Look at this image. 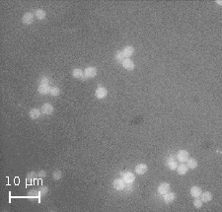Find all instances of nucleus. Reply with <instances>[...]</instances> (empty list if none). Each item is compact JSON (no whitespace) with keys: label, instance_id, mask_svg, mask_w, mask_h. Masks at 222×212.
<instances>
[{"label":"nucleus","instance_id":"f257e3e1","mask_svg":"<svg viewBox=\"0 0 222 212\" xmlns=\"http://www.w3.org/2000/svg\"><path fill=\"white\" fill-rule=\"evenodd\" d=\"M121 178H123L125 185H130V183H133V182L135 181V176L131 172L121 173Z\"/></svg>","mask_w":222,"mask_h":212},{"label":"nucleus","instance_id":"f03ea898","mask_svg":"<svg viewBox=\"0 0 222 212\" xmlns=\"http://www.w3.org/2000/svg\"><path fill=\"white\" fill-rule=\"evenodd\" d=\"M34 18H35V14L31 12H27L23 15L22 23L24 25H31L34 23Z\"/></svg>","mask_w":222,"mask_h":212},{"label":"nucleus","instance_id":"7ed1b4c3","mask_svg":"<svg viewBox=\"0 0 222 212\" xmlns=\"http://www.w3.org/2000/svg\"><path fill=\"white\" fill-rule=\"evenodd\" d=\"M97 73H98L97 69L93 66L86 67L84 70V75L87 77V78H94V77L97 75Z\"/></svg>","mask_w":222,"mask_h":212},{"label":"nucleus","instance_id":"20e7f679","mask_svg":"<svg viewBox=\"0 0 222 212\" xmlns=\"http://www.w3.org/2000/svg\"><path fill=\"white\" fill-rule=\"evenodd\" d=\"M121 65H123V67H124V69L128 70V71H131V70H133L134 67H135L134 62L132 61L130 58H124V60H123V62H121Z\"/></svg>","mask_w":222,"mask_h":212},{"label":"nucleus","instance_id":"39448f33","mask_svg":"<svg viewBox=\"0 0 222 212\" xmlns=\"http://www.w3.org/2000/svg\"><path fill=\"white\" fill-rule=\"evenodd\" d=\"M107 95H108V90H107L106 88H104V87L99 86L95 91V96H96V98H98V99L106 98Z\"/></svg>","mask_w":222,"mask_h":212},{"label":"nucleus","instance_id":"423d86ee","mask_svg":"<svg viewBox=\"0 0 222 212\" xmlns=\"http://www.w3.org/2000/svg\"><path fill=\"white\" fill-rule=\"evenodd\" d=\"M189 157V153L187 151V150H180L177 153V159L182 163H184V162H187V160Z\"/></svg>","mask_w":222,"mask_h":212},{"label":"nucleus","instance_id":"0eeeda50","mask_svg":"<svg viewBox=\"0 0 222 212\" xmlns=\"http://www.w3.org/2000/svg\"><path fill=\"white\" fill-rule=\"evenodd\" d=\"M113 186L116 190H124L125 186V183L123 179H116L113 182Z\"/></svg>","mask_w":222,"mask_h":212},{"label":"nucleus","instance_id":"6e6552de","mask_svg":"<svg viewBox=\"0 0 222 212\" xmlns=\"http://www.w3.org/2000/svg\"><path fill=\"white\" fill-rule=\"evenodd\" d=\"M166 166L170 170H172V171H175V170L177 169V167H178L177 162H176V160H175V158L173 156H169V157L167 158V160H166Z\"/></svg>","mask_w":222,"mask_h":212},{"label":"nucleus","instance_id":"1a4fd4ad","mask_svg":"<svg viewBox=\"0 0 222 212\" xmlns=\"http://www.w3.org/2000/svg\"><path fill=\"white\" fill-rule=\"evenodd\" d=\"M42 114V111H41L40 109L35 108V109H32L31 111L29 112V116H30L31 119L35 121V119L40 118V116H41Z\"/></svg>","mask_w":222,"mask_h":212},{"label":"nucleus","instance_id":"9d476101","mask_svg":"<svg viewBox=\"0 0 222 212\" xmlns=\"http://www.w3.org/2000/svg\"><path fill=\"white\" fill-rule=\"evenodd\" d=\"M121 52H123L124 58H130V56L134 54V48L131 47V45H127V47L124 48Z\"/></svg>","mask_w":222,"mask_h":212},{"label":"nucleus","instance_id":"9b49d317","mask_svg":"<svg viewBox=\"0 0 222 212\" xmlns=\"http://www.w3.org/2000/svg\"><path fill=\"white\" fill-rule=\"evenodd\" d=\"M170 189H171V186H170V185L168 183H161V185L158 186V189H157V192H158V193L159 194H165V193H167V192H170Z\"/></svg>","mask_w":222,"mask_h":212},{"label":"nucleus","instance_id":"f8f14e48","mask_svg":"<svg viewBox=\"0 0 222 212\" xmlns=\"http://www.w3.org/2000/svg\"><path fill=\"white\" fill-rule=\"evenodd\" d=\"M41 111H42V112L44 115H52V112H53V107H52V104H49V103H45V104H44L42 106V109H41Z\"/></svg>","mask_w":222,"mask_h":212},{"label":"nucleus","instance_id":"ddd939ff","mask_svg":"<svg viewBox=\"0 0 222 212\" xmlns=\"http://www.w3.org/2000/svg\"><path fill=\"white\" fill-rule=\"evenodd\" d=\"M147 171H148V167L146 164L140 163V164L136 165V167H135V173H136L137 175H143Z\"/></svg>","mask_w":222,"mask_h":212},{"label":"nucleus","instance_id":"4468645a","mask_svg":"<svg viewBox=\"0 0 222 212\" xmlns=\"http://www.w3.org/2000/svg\"><path fill=\"white\" fill-rule=\"evenodd\" d=\"M200 199H202V202H209V201L212 200L213 196H212V193L210 192H202L200 194Z\"/></svg>","mask_w":222,"mask_h":212},{"label":"nucleus","instance_id":"2eb2a0df","mask_svg":"<svg viewBox=\"0 0 222 212\" xmlns=\"http://www.w3.org/2000/svg\"><path fill=\"white\" fill-rule=\"evenodd\" d=\"M38 91L41 95H46L49 93V91H51V87H49V85L40 84L38 87Z\"/></svg>","mask_w":222,"mask_h":212},{"label":"nucleus","instance_id":"dca6fc26","mask_svg":"<svg viewBox=\"0 0 222 212\" xmlns=\"http://www.w3.org/2000/svg\"><path fill=\"white\" fill-rule=\"evenodd\" d=\"M176 171H177V173H178V174L180 175V176H185V175L188 173L189 168H188V166L186 165V164L182 163L181 165H179L178 167H177Z\"/></svg>","mask_w":222,"mask_h":212},{"label":"nucleus","instance_id":"f3484780","mask_svg":"<svg viewBox=\"0 0 222 212\" xmlns=\"http://www.w3.org/2000/svg\"><path fill=\"white\" fill-rule=\"evenodd\" d=\"M176 198V194L174 192H167L165 194H163V199L165 201V203H171L173 202Z\"/></svg>","mask_w":222,"mask_h":212},{"label":"nucleus","instance_id":"a211bd4d","mask_svg":"<svg viewBox=\"0 0 222 212\" xmlns=\"http://www.w3.org/2000/svg\"><path fill=\"white\" fill-rule=\"evenodd\" d=\"M202 189L199 188V186H192V189H191V195L192 196V197H199L200 196V194H202Z\"/></svg>","mask_w":222,"mask_h":212},{"label":"nucleus","instance_id":"6ab92c4d","mask_svg":"<svg viewBox=\"0 0 222 212\" xmlns=\"http://www.w3.org/2000/svg\"><path fill=\"white\" fill-rule=\"evenodd\" d=\"M187 166H188V168L189 169H192V170H194V169H196L198 168V166H199V164H198V161L195 160V159H194V158H191V159H188L187 160Z\"/></svg>","mask_w":222,"mask_h":212},{"label":"nucleus","instance_id":"aec40b11","mask_svg":"<svg viewBox=\"0 0 222 212\" xmlns=\"http://www.w3.org/2000/svg\"><path fill=\"white\" fill-rule=\"evenodd\" d=\"M35 17L39 20H44L46 17V13L45 10L42 9H38L35 11Z\"/></svg>","mask_w":222,"mask_h":212},{"label":"nucleus","instance_id":"412c9836","mask_svg":"<svg viewBox=\"0 0 222 212\" xmlns=\"http://www.w3.org/2000/svg\"><path fill=\"white\" fill-rule=\"evenodd\" d=\"M72 76L74 78H77V79H81L82 77L84 76V72L82 71L80 68H74L72 70Z\"/></svg>","mask_w":222,"mask_h":212},{"label":"nucleus","instance_id":"4be33fe9","mask_svg":"<svg viewBox=\"0 0 222 212\" xmlns=\"http://www.w3.org/2000/svg\"><path fill=\"white\" fill-rule=\"evenodd\" d=\"M114 59H116L117 62H119V63L123 62V60L124 59V56L123 54V52H121V51H117L116 54H114Z\"/></svg>","mask_w":222,"mask_h":212},{"label":"nucleus","instance_id":"5701e85b","mask_svg":"<svg viewBox=\"0 0 222 212\" xmlns=\"http://www.w3.org/2000/svg\"><path fill=\"white\" fill-rule=\"evenodd\" d=\"M62 178V172L59 171V170H56V171L53 172L52 174V179L55 180V181H59L60 179Z\"/></svg>","mask_w":222,"mask_h":212},{"label":"nucleus","instance_id":"b1692460","mask_svg":"<svg viewBox=\"0 0 222 212\" xmlns=\"http://www.w3.org/2000/svg\"><path fill=\"white\" fill-rule=\"evenodd\" d=\"M59 93H60V90H59L58 87H56V86L51 87V91H49V94H51L52 96L56 97V96H58Z\"/></svg>","mask_w":222,"mask_h":212},{"label":"nucleus","instance_id":"393cba45","mask_svg":"<svg viewBox=\"0 0 222 212\" xmlns=\"http://www.w3.org/2000/svg\"><path fill=\"white\" fill-rule=\"evenodd\" d=\"M192 203H194V206L195 208H198V209H199V208H202V204H203V202L202 201V199L199 198V197H195V200H194V202H192Z\"/></svg>","mask_w":222,"mask_h":212},{"label":"nucleus","instance_id":"a878e982","mask_svg":"<svg viewBox=\"0 0 222 212\" xmlns=\"http://www.w3.org/2000/svg\"><path fill=\"white\" fill-rule=\"evenodd\" d=\"M51 78L48 76H42L40 79V84H45V85H49L51 84Z\"/></svg>","mask_w":222,"mask_h":212},{"label":"nucleus","instance_id":"bb28decb","mask_svg":"<svg viewBox=\"0 0 222 212\" xmlns=\"http://www.w3.org/2000/svg\"><path fill=\"white\" fill-rule=\"evenodd\" d=\"M39 192H40V195H45L48 192V186H42Z\"/></svg>","mask_w":222,"mask_h":212},{"label":"nucleus","instance_id":"cd10ccee","mask_svg":"<svg viewBox=\"0 0 222 212\" xmlns=\"http://www.w3.org/2000/svg\"><path fill=\"white\" fill-rule=\"evenodd\" d=\"M38 177V174L36 172H30V173H28V175H27V179L28 180H31V179H36Z\"/></svg>","mask_w":222,"mask_h":212},{"label":"nucleus","instance_id":"c85d7f7f","mask_svg":"<svg viewBox=\"0 0 222 212\" xmlns=\"http://www.w3.org/2000/svg\"><path fill=\"white\" fill-rule=\"evenodd\" d=\"M124 192H127V193H130V192H132V190H133V188H132L131 183H130V185H127V186L125 185V186H124Z\"/></svg>","mask_w":222,"mask_h":212},{"label":"nucleus","instance_id":"c756f323","mask_svg":"<svg viewBox=\"0 0 222 212\" xmlns=\"http://www.w3.org/2000/svg\"><path fill=\"white\" fill-rule=\"evenodd\" d=\"M38 177H39V178H41V179L45 178V177H46V172L45 171V170H41V171L38 173Z\"/></svg>","mask_w":222,"mask_h":212},{"label":"nucleus","instance_id":"7c9ffc66","mask_svg":"<svg viewBox=\"0 0 222 212\" xmlns=\"http://www.w3.org/2000/svg\"><path fill=\"white\" fill-rule=\"evenodd\" d=\"M40 195V192H36V190H31L30 192H29V196H33V197H37Z\"/></svg>","mask_w":222,"mask_h":212}]
</instances>
